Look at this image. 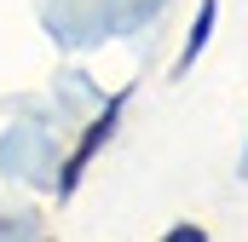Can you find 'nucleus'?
Listing matches in <instances>:
<instances>
[{"label": "nucleus", "instance_id": "obj_1", "mask_svg": "<svg viewBox=\"0 0 248 242\" xmlns=\"http://www.w3.org/2000/svg\"><path fill=\"white\" fill-rule=\"evenodd\" d=\"M122 110H127V92H116V98L104 104V116L93 121V127H87V138L75 144V156L63 162V179H58V196H75V184H81V173H87V162H93V156H98V150L110 144V133H116V121H122Z\"/></svg>", "mask_w": 248, "mask_h": 242}, {"label": "nucleus", "instance_id": "obj_2", "mask_svg": "<svg viewBox=\"0 0 248 242\" xmlns=\"http://www.w3.org/2000/svg\"><path fill=\"white\" fill-rule=\"evenodd\" d=\"M214 17H219V0H202V6H196V23H190V41H185V52H179V63H173V75H185L190 63L202 58V46H208V35H214Z\"/></svg>", "mask_w": 248, "mask_h": 242}]
</instances>
